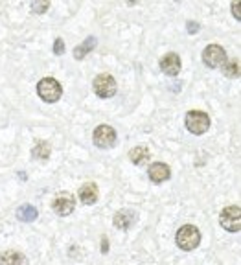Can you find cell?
I'll list each match as a JSON object with an SVG mask.
<instances>
[{"mask_svg":"<svg viewBox=\"0 0 241 265\" xmlns=\"http://www.w3.org/2000/svg\"><path fill=\"white\" fill-rule=\"evenodd\" d=\"M175 241H177V247L181 249V251H193V249L199 247L201 243V232L197 227H193V225H184L179 229L177 236H175Z\"/></svg>","mask_w":241,"mask_h":265,"instance_id":"6da1fadb","label":"cell"},{"mask_svg":"<svg viewBox=\"0 0 241 265\" xmlns=\"http://www.w3.org/2000/svg\"><path fill=\"white\" fill-rule=\"evenodd\" d=\"M37 92L41 100H44L46 103H55L63 94V87L57 79L54 78H42L39 83H37Z\"/></svg>","mask_w":241,"mask_h":265,"instance_id":"7a4b0ae2","label":"cell"},{"mask_svg":"<svg viewBox=\"0 0 241 265\" xmlns=\"http://www.w3.org/2000/svg\"><path fill=\"white\" fill-rule=\"evenodd\" d=\"M210 127V116L203 111H190L186 115V129L193 134H205Z\"/></svg>","mask_w":241,"mask_h":265,"instance_id":"3957f363","label":"cell"},{"mask_svg":"<svg viewBox=\"0 0 241 265\" xmlns=\"http://www.w3.org/2000/svg\"><path fill=\"white\" fill-rule=\"evenodd\" d=\"M219 223L225 230L229 232H240L241 229V208L238 205L227 206L221 216H219Z\"/></svg>","mask_w":241,"mask_h":265,"instance_id":"277c9868","label":"cell"},{"mask_svg":"<svg viewBox=\"0 0 241 265\" xmlns=\"http://www.w3.org/2000/svg\"><path fill=\"white\" fill-rule=\"evenodd\" d=\"M116 131L113 129L111 126H98L94 129V134H92V140H94V144L98 147H102V149H109V147H113L116 144Z\"/></svg>","mask_w":241,"mask_h":265,"instance_id":"5b68a950","label":"cell"},{"mask_svg":"<svg viewBox=\"0 0 241 265\" xmlns=\"http://www.w3.org/2000/svg\"><path fill=\"white\" fill-rule=\"evenodd\" d=\"M94 92H96L100 98H113L116 94V81L111 74H100L94 79Z\"/></svg>","mask_w":241,"mask_h":265,"instance_id":"8992f818","label":"cell"},{"mask_svg":"<svg viewBox=\"0 0 241 265\" xmlns=\"http://www.w3.org/2000/svg\"><path fill=\"white\" fill-rule=\"evenodd\" d=\"M203 61H205L206 66L210 68H217L221 66L227 61V52H225L223 46L219 44H208L205 50H203Z\"/></svg>","mask_w":241,"mask_h":265,"instance_id":"52a82bcc","label":"cell"},{"mask_svg":"<svg viewBox=\"0 0 241 265\" xmlns=\"http://www.w3.org/2000/svg\"><path fill=\"white\" fill-rule=\"evenodd\" d=\"M52 206H54L55 214H59V216H68V214H72L74 208H76V197H74L70 192H59L54 197Z\"/></svg>","mask_w":241,"mask_h":265,"instance_id":"ba28073f","label":"cell"},{"mask_svg":"<svg viewBox=\"0 0 241 265\" xmlns=\"http://www.w3.org/2000/svg\"><path fill=\"white\" fill-rule=\"evenodd\" d=\"M147 175H149V179L155 184H160V182L168 181L169 175H171V169H169L168 164L164 162H153L149 166V171H147Z\"/></svg>","mask_w":241,"mask_h":265,"instance_id":"9c48e42d","label":"cell"},{"mask_svg":"<svg viewBox=\"0 0 241 265\" xmlns=\"http://www.w3.org/2000/svg\"><path fill=\"white\" fill-rule=\"evenodd\" d=\"M136 221V214L133 210H120L116 212L115 217H113V223H115L116 229L120 230H129Z\"/></svg>","mask_w":241,"mask_h":265,"instance_id":"30bf717a","label":"cell"},{"mask_svg":"<svg viewBox=\"0 0 241 265\" xmlns=\"http://www.w3.org/2000/svg\"><path fill=\"white\" fill-rule=\"evenodd\" d=\"M160 68L168 76H177V74L181 72V57L177 54H166L160 59Z\"/></svg>","mask_w":241,"mask_h":265,"instance_id":"8fae6325","label":"cell"},{"mask_svg":"<svg viewBox=\"0 0 241 265\" xmlns=\"http://www.w3.org/2000/svg\"><path fill=\"white\" fill-rule=\"evenodd\" d=\"M78 195L83 205H94L98 201V186L94 182H85L83 186L79 188Z\"/></svg>","mask_w":241,"mask_h":265,"instance_id":"7c38bea8","label":"cell"},{"mask_svg":"<svg viewBox=\"0 0 241 265\" xmlns=\"http://www.w3.org/2000/svg\"><path fill=\"white\" fill-rule=\"evenodd\" d=\"M0 265H30L28 258L18 251H4L0 254Z\"/></svg>","mask_w":241,"mask_h":265,"instance_id":"4fadbf2b","label":"cell"},{"mask_svg":"<svg viewBox=\"0 0 241 265\" xmlns=\"http://www.w3.org/2000/svg\"><path fill=\"white\" fill-rule=\"evenodd\" d=\"M129 158H131V162L133 164L142 166V164H145L151 158V153L145 145H138V147H134V149L129 151Z\"/></svg>","mask_w":241,"mask_h":265,"instance_id":"5bb4252c","label":"cell"},{"mask_svg":"<svg viewBox=\"0 0 241 265\" xmlns=\"http://www.w3.org/2000/svg\"><path fill=\"white\" fill-rule=\"evenodd\" d=\"M96 48V37H87L81 44H78L76 48H74V57L76 59H83L85 55L92 52V50Z\"/></svg>","mask_w":241,"mask_h":265,"instance_id":"9a60e30c","label":"cell"},{"mask_svg":"<svg viewBox=\"0 0 241 265\" xmlns=\"http://www.w3.org/2000/svg\"><path fill=\"white\" fill-rule=\"evenodd\" d=\"M37 216H39V212H37L35 206H31V205H22V206H18L17 217H18V219H20V221H24V223H30V221H35Z\"/></svg>","mask_w":241,"mask_h":265,"instance_id":"2e32d148","label":"cell"},{"mask_svg":"<svg viewBox=\"0 0 241 265\" xmlns=\"http://www.w3.org/2000/svg\"><path fill=\"white\" fill-rule=\"evenodd\" d=\"M223 72L227 78H240V61H236V59L225 61Z\"/></svg>","mask_w":241,"mask_h":265,"instance_id":"e0dca14e","label":"cell"},{"mask_svg":"<svg viewBox=\"0 0 241 265\" xmlns=\"http://www.w3.org/2000/svg\"><path fill=\"white\" fill-rule=\"evenodd\" d=\"M31 157L39 158V160H46L50 157V144L46 142H39V144L31 149Z\"/></svg>","mask_w":241,"mask_h":265,"instance_id":"ac0fdd59","label":"cell"},{"mask_svg":"<svg viewBox=\"0 0 241 265\" xmlns=\"http://www.w3.org/2000/svg\"><path fill=\"white\" fill-rule=\"evenodd\" d=\"M48 7H50V2H33V4H31V11L41 15V13H44Z\"/></svg>","mask_w":241,"mask_h":265,"instance_id":"d6986e66","label":"cell"},{"mask_svg":"<svg viewBox=\"0 0 241 265\" xmlns=\"http://www.w3.org/2000/svg\"><path fill=\"white\" fill-rule=\"evenodd\" d=\"M54 54L55 55L65 54V42H63V39H55V42H54Z\"/></svg>","mask_w":241,"mask_h":265,"instance_id":"ffe728a7","label":"cell"},{"mask_svg":"<svg viewBox=\"0 0 241 265\" xmlns=\"http://www.w3.org/2000/svg\"><path fill=\"white\" fill-rule=\"evenodd\" d=\"M188 33H197L199 31V22H193V20H188Z\"/></svg>","mask_w":241,"mask_h":265,"instance_id":"44dd1931","label":"cell"},{"mask_svg":"<svg viewBox=\"0 0 241 265\" xmlns=\"http://www.w3.org/2000/svg\"><path fill=\"white\" fill-rule=\"evenodd\" d=\"M232 13H234V17L238 20H241V13H240V4L238 2H232Z\"/></svg>","mask_w":241,"mask_h":265,"instance_id":"7402d4cb","label":"cell"},{"mask_svg":"<svg viewBox=\"0 0 241 265\" xmlns=\"http://www.w3.org/2000/svg\"><path fill=\"white\" fill-rule=\"evenodd\" d=\"M102 253L103 254L109 253V240L107 238H102Z\"/></svg>","mask_w":241,"mask_h":265,"instance_id":"603a6c76","label":"cell"}]
</instances>
